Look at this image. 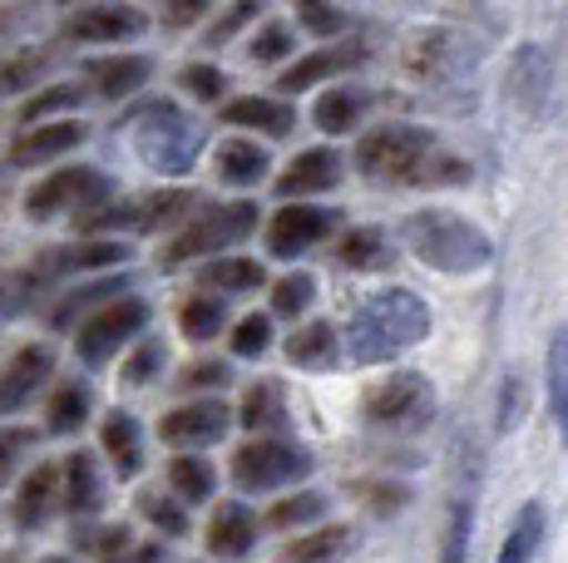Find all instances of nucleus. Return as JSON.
<instances>
[{"label":"nucleus","instance_id":"nucleus-1","mask_svg":"<svg viewBox=\"0 0 568 563\" xmlns=\"http://www.w3.org/2000/svg\"><path fill=\"white\" fill-rule=\"evenodd\" d=\"M430 337V307L410 287L371 291L346 321V351L362 366H381Z\"/></svg>","mask_w":568,"mask_h":563},{"label":"nucleus","instance_id":"nucleus-2","mask_svg":"<svg viewBox=\"0 0 568 563\" xmlns=\"http://www.w3.org/2000/svg\"><path fill=\"white\" fill-rule=\"evenodd\" d=\"M406 243L435 273H479V267H489V257H495V243H489L475 223L460 218V213H445V208L410 213Z\"/></svg>","mask_w":568,"mask_h":563},{"label":"nucleus","instance_id":"nucleus-3","mask_svg":"<svg viewBox=\"0 0 568 563\" xmlns=\"http://www.w3.org/2000/svg\"><path fill=\"white\" fill-rule=\"evenodd\" d=\"M435 154V134L420 124H381L356 144V168L381 183H415L425 158Z\"/></svg>","mask_w":568,"mask_h":563},{"label":"nucleus","instance_id":"nucleus-4","mask_svg":"<svg viewBox=\"0 0 568 563\" xmlns=\"http://www.w3.org/2000/svg\"><path fill=\"white\" fill-rule=\"evenodd\" d=\"M199 144H203L199 124H193L189 114H179L173 104H149V110L139 114V124H134L139 158H144L149 168H159V173H173V178L193 168Z\"/></svg>","mask_w":568,"mask_h":563},{"label":"nucleus","instance_id":"nucleus-5","mask_svg":"<svg viewBox=\"0 0 568 563\" xmlns=\"http://www.w3.org/2000/svg\"><path fill=\"white\" fill-rule=\"evenodd\" d=\"M257 218H262L257 203H233V208H217V213H207V218H193L169 247H163V263L179 267V263H193V257H217L223 247L243 243V237L257 227Z\"/></svg>","mask_w":568,"mask_h":563},{"label":"nucleus","instance_id":"nucleus-6","mask_svg":"<svg viewBox=\"0 0 568 563\" xmlns=\"http://www.w3.org/2000/svg\"><path fill=\"white\" fill-rule=\"evenodd\" d=\"M302 474H312V454L287 446V440H247L233 454V484L247 494H267L282 484H297Z\"/></svg>","mask_w":568,"mask_h":563},{"label":"nucleus","instance_id":"nucleus-7","mask_svg":"<svg viewBox=\"0 0 568 563\" xmlns=\"http://www.w3.org/2000/svg\"><path fill=\"white\" fill-rule=\"evenodd\" d=\"M144 327H149V301H139V297L104 301V307H94L90 317H84L74 351H80V361H84V366H104L109 356L119 351V346L134 341Z\"/></svg>","mask_w":568,"mask_h":563},{"label":"nucleus","instance_id":"nucleus-8","mask_svg":"<svg viewBox=\"0 0 568 563\" xmlns=\"http://www.w3.org/2000/svg\"><path fill=\"white\" fill-rule=\"evenodd\" d=\"M430 416H435V391H430V381L415 371L386 376V381L366 396V420L381 430H420Z\"/></svg>","mask_w":568,"mask_h":563},{"label":"nucleus","instance_id":"nucleus-9","mask_svg":"<svg viewBox=\"0 0 568 563\" xmlns=\"http://www.w3.org/2000/svg\"><path fill=\"white\" fill-rule=\"evenodd\" d=\"M406 70L420 74V80H430V84L460 80V74L475 70V45L450 25L415 30V35L406 40Z\"/></svg>","mask_w":568,"mask_h":563},{"label":"nucleus","instance_id":"nucleus-10","mask_svg":"<svg viewBox=\"0 0 568 563\" xmlns=\"http://www.w3.org/2000/svg\"><path fill=\"white\" fill-rule=\"evenodd\" d=\"M94 198H109V183H104V173H94V168H60V173H50V178H40L36 188H30V198H26V208H30V218H54L60 208H94Z\"/></svg>","mask_w":568,"mask_h":563},{"label":"nucleus","instance_id":"nucleus-11","mask_svg":"<svg viewBox=\"0 0 568 563\" xmlns=\"http://www.w3.org/2000/svg\"><path fill=\"white\" fill-rule=\"evenodd\" d=\"M227 426H233V410H227L223 400H189V406H173L169 416L159 420V436H163V446H173V450H199V446L223 440Z\"/></svg>","mask_w":568,"mask_h":563},{"label":"nucleus","instance_id":"nucleus-12","mask_svg":"<svg viewBox=\"0 0 568 563\" xmlns=\"http://www.w3.org/2000/svg\"><path fill=\"white\" fill-rule=\"evenodd\" d=\"M336 227L332 208H316V203H287V208L272 213L267 223V253L272 257H302L307 247H316L326 233Z\"/></svg>","mask_w":568,"mask_h":563},{"label":"nucleus","instance_id":"nucleus-13","mask_svg":"<svg viewBox=\"0 0 568 563\" xmlns=\"http://www.w3.org/2000/svg\"><path fill=\"white\" fill-rule=\"evenodd\" d=\"M144 25H149L144 10L109 0V6H84V10H74V16L64 20V35H70V40H84V45H104V40H134V35H144Z\"/></svg>","mask_w":568,"mask_h":563},{"label":"nucleus","instance_id":"nucleus-14","mask_svg":"<svg viewBox=\"0 0 568 563\" xmlns=\"http://www.w3.org/2000/svg\"><path fill=\"white\" fill-rule=\"evenodd\" d=\"M54 371L45 346H20L16 356L0 371V416H16V410L30 406V396L45 386V376Z\"/></svg>","mask_w":568,"mask_h":563},{"label":"nucleus","instance_id":"nucleus-15","mask_svg":"<svg viewBox=\"0 0 568 563\" xmlns=\"http://www.w3.org/2000/svg\"><path fill=\"white\" fill-rule=\"evenodd\" d=\"M84 144V124L74 119H50V124H36L10 144V164L16 168H36V164H50V158L70 154V149Z\"/></svg>","mask_w":568,"mask_h":563},{"label":"nucleus","instance_id":"nucleus-16","mask_svg":"<svg viewBox=\"0 0 568 563\" xmlns=\"http://www.w3.org/2000/svg\"><path fill=\"white\" fill-rule=\"evenodd\" d=\"M342 183V154L336 149H307L297 154L277 178V193L282 198H312V193H326Z\"/></svg>","mask_w":568,"mask_h":563},{"label":"nucleus","instance_id":"nucleus-17","mask_svg":"<svg viewBox=\"0 0 568 563\" xmlns=\"http://www.w3.org/2000/svg\"><path fill=\"white\" fill-rule=\"evenodd\" d=\"M362 55H366V45H356V40H346V45H332V50H316V55L287 64V70L277 74V90L282 94H302V90H312V84L332 80V74L352 70Z\"/></svg>","mask_w":568,"mask_h":563},{"label":"nucleus","instance_id":"nucleus-18","mask_svg":"<svg viewBox=\"0 0 568 563\" xmlns=\"http://www.w3.org/2000/svg\"><path fill=\"white\" fill-rule=\"evenodd\" d=\"M257 544V514L247 504H217L207 519V549L217 559H247V549Z\"/></svg>","mask_w":568,"mask_h":563},{"label":"nucleus","instance_id":"nucleus-19","mask_svg":"<svg viewBox=\"0 0 568 563\" xmlns=\"http://www.w3.org/2000/svg\"><path fill=\"white\" fill-rule=\"evenodd\" d=\"M223 124H233V129H257V134H267V139H287L292 124H297V114H292L287 100L247 94V100L223 104Z\"/></svg>","mask_w":568,"mask_h":563},{"label":"nucleus","instance_id":"nucleus-20","mask_svg":"<svg viewBox=\"0 0 568 563\" xmlns=\"http://www.w3.org/2000/svg\"><path fill=\"white\" fill-rule=\"evenodd\" d=\"M154 64L144 55H109V60H90V84L100 90V100H129L134 90H144Z\"/></svg>","mask_w":568,"mask_h":563},{"label":"nucleus","instance_id":"nucleus-21","mask_svg":"<svg viewBox=\"0 0 568 563\" xmlns=\"http://www.w3.org/2000/svg\"><path fill=\"white\" fill-rule=\"evenodd\" d=\"M267 149L253 144V139H223L217 144V178L233 183V188H253V183L267 178Z\"/></svg>","mask_w":568,"mask_h":563},{"label":"nucleus","instance_id":"nucleus-22","mask_svg":"<svg viewBox=\"0 0 568 563\" xmlns=\"http://www.w3.org/2000/svg\"><path fill=\"white\" fill-rule=\"evenodd\" d=\"M509 94L524 104V110H539L544 100H549V84H554V74H549V60H544V50L539 45H524L515 64H509Z\"/></svg>","mask_w":568,"mask_h":563},{"label":"nucleus","instance_id":"nucleus-23","mask_svg":"<svg viewBox=\"0 0 568 563\" xmlns=\"http://www.w3.org/2000/svg\"><path fill=\"white\" fill-rule=\"evenodd\" d=\"M54 504H60V464H40V470H30V480L16 494V524L20 529L45 524Z\"/></svg>","mask_w":568,"mask_h":563},{"label":"nucleus","instance_id":"nucleus-24","mask_svg":"<svg viewBox=\"0 0 568 563\" xmlns=\"http://www.w3.org/2000/svg\"><path fill=\"white\" fill-rule=\"evenodd\" d=\"M342 356V337H336L332 321H312V327H297L287 337V361L307 366V371H326Z\"/></svg>","mask_w":568,"mask_h":563},{"label":"nucleus","instance_id":"nucleus-25","mask_svg":"<svg viewBox=\"0 0 568 563\" xmlns=\"http://www.w3.org/2000/svg\"><path fill=\"white\" fill-rule=\"evenodd\" d=\"M60 494H64V509L70 514H90V509H100V500H104V490H100V470H94V460L90 454H70L64 460V470H60Z\"/></svg>","mask_w":568,"mask_h":563},{"label":"nucleus","instance_id":"nucleus-26","mask_svg":"<svg viewBox=\"0 0 568 563\" xmlns=\"http://www.w3.org/2000/svg\"><path fill=\"white\" fill-rule=\"evenodd\" d=\"M362 114H366V94L362 90H326L322 100H316V110H312L322 134H352Z\"/></svg>","mask_w":568,"mask_h":563},{"label":"nucleus","instance_id":"nucleus-27","mask_svg":"<svg viewBox=\"0 0 568 563\" xmlns=\"http://www.w3.org/2000/svg\"><path fill=\"white\" fill-rule=\"evenodd\" d=\"M100 440H104V450L114 454V470L124 474H139V464H144V440H139V426L129 416H109L104 426H100Z\"/></svg>","mask_w":568,"mask_h":563},{"label":"nucleus","instance_id":"nucleus-28","mask_svg":"<svg viewBox=\"0 0 568 563\" xmlns=\"http://www.w3.org/2000/svg\"><path fill=\"white\" fill-rule=\"evenodd\" d=\"M544 376H549V410L564 430L568 446V327H559L549 337V356H544Z\"/></svg>","mask_w":568,"mask_h":563},{"label":"nucleus","instance_id":"nucleus-29","mask_svg":"<svg viewBox=\"0 0 568 563\" xmlns=\"http://www.w3.org/2000/svg\"><path fill=\"white\" fill-rule=\"evenodd\" d=\"M352 549V529L346 524H326V529H316V534H302L297 544H287V563H336Z\"/></svg>","mask_w":568,"mask_h":563},{"label":"nucleus","instance_id":"nucleus-30","mask_svg":"<svg viewBox=\"0 0 568 563\" xmlns=\"http://www.w3.org/2000/svg\"><path fill=\"white\" fill-rule=\"evenodd\" d=\"M336 257H342L352 273H376V267L390 263V243L376 227H352V233L342 237V247H336Z\"/></svg>","mask_w":568,"mask_h":563},{"label":"nucleus","instance_id":"nucleus-31","mask_svg":"<svg viewBox=\"0 0 568 563\" xmlns=\"http://www.w3.org/2000/svg\"><path fill=\"white\" fill-rule=\"evenodd\" d=\"M539 539H544V504H524L519 519L509 524V539H505V549H499L495 563H534Z\"/></svg>","mask_w":568,"mask_h":563},{"label":"nucleus","instance_id":"nucleus-32","mask_svg":"<svg viewBox=\"0 0 568 563\" xmlns=\"http://www.w3.org/2000/svg\"><path fill=\"white\" fill-rule=\"evenodd\" d=\"M203 282L217 291H257L267 282V273H262V263H253V257H217V263L203 267Z\"/></svg>","mask_w":568,"mask_h":563},{"label":"nucleus","instance_id":"nucleus-33","mask_svg":"<svg viewBox=\"0 0 568 563\" xmlns=\"http://www.w3.org/2000/svg\"><path fill=\"white\" fill-rule=\"evenodd\" d=\"M169 484H173V494H179V500L203 504L207 494H213V464L199 460V454H173Z\"/></svg>","mask_w":568,"mask_h":563},{"label":"nucleus","instance_id":"nucleus-34","mask_svg":"<svg viewBox=\"0 0 568 563\" xmlns=\"http://www.w3.org/2000/svg\"><path fill=\"white\" fill-rule=\"evenodd\" d=\"M223 321H227L223 297H189L179 307V327L189 341H213L217 331H223Z\"/></svg>","mask_w":568,"mask_h":563},{"label":"nucleus","instance_id":"nucleus-35","mask_svg":"<svg viewBox=\"0 0 568 563\" xmlns=\"http://www.w3.org/2000/svg\"><path fill=\"white\" fill-rule=\"evenodd\" d=\"M90 420V396H84V386H60V391L50 396V430L54 436H74V430Z\"/></svg>","mask_w":568,"mask_h":563},{"label":"nucleus","instance_id":"nucleus-36","mask_svg":"<svg viewBox=\"0 0 568 563\" xmlns=\"http://www.w3.org/2000/svg\"><path fill=\"white\" fill-rule=\"evenodd\" d=\"M326 514V500L316 490H302V494H287L267 509V524L272 529H302V524H316Z\"/></svg>","mask_w":568,"mask_h":563},{"label":"nucleus","instance_id":"nucleus-37","mask_svg":"<svg viewBox=\"0 0 568 563\" xmlns=\"http://www.w3.org/2000/svg\"><path fill=\"white\" fill-rule=\"evenodd\" d=\"M316 297V277L312 273H287L282 282H272V311L277 317H302Z\"/></svg>","mask_w":568,"mask_h":563},{"label":"nucleus","instance_id":"nucleus-38","mask_svg":"<svg viewBox=\"0 0 568 563\" xmlns=\"http://www.w3.org/2000/svg\"><path fill=\"white\" fill-rule=\"evenodd\" d=\"M292 10H297L302 30H312V35H322V40H332L346 30L342 6H332V0H292Z\"/></svg>","mask_w":568,"mask_h":563},{"label":"nucleus","instance_id":"nucleus-39","mask_svg":"<svg viewBox=\"0 0 568 563\" xmlns=\"http://www.w3.org/2000/svg\"><path fill=\"white\" fill-rule=\"evenodd\" d=\"M124 257H129L124 243L100 237V243H84V247H74V253H54V267H119Z\"/></svg>","mask_w":568,"mask_h":563},{"label":"nucleus","instance_id":"nucleus-40","mask_svg":"<svg viewBox=\"0 0 568 563\" xmlns=\"http://www.w3.org/2000/svg\"><path fill=\"white\" fill-rule=\"evenodd\" d=\"M277 410H282V396H277V386H253V391L243 396V410H237V420H243L247 430H267L272 420H277Z\"/></svg>","mask_w":568,"mask_h":563},{"label":"nucleus","instance_id":"nucleus-41","mask_svg":"<svg viewBox=\"0 0 568 563\" xmlns=\"http://www.w3.org/2000/svg\"><path fill=\"white\" fill-rule=\"evenodd\" d=\"M272 346V317L267 311H253V317H243L233 327V356H247V361H253V356H262Z\"/></svg>","mask_w":568,"mask_h":563},{"label":"nucleus","instance_id":"nucleus-42","mask_svg":"<svg viewBox=\"0 0 568 563\" xmlns=\"http://www.w3.org/2000/svg\"><path fill=\"white\" fill-rule=\"evenodd\" d=\"M469 529H475V509H469L465 500H455V504H450V524H445V549H440V563H465Z\"/></svg>","mask_w":568,"mask_h":563},{"label":"nucleus","instance_id":"nucleus-43","mask_svg":"<svg viewBox=\"0 0 568 563\" xmlns=\"http://www.w3.org/2000/svg\"><path fill=\"white\" fill-rule=\"evenodd\" d=\"M74 104H80V84H50V90H40L36 100H30L26 110H20V119H26V124H40L45 114L74 110Z\"/></svg>","mask_w":568,"mask_h":563},{"label":"nucleus","instance_id":"nucleus-44","mask_svg":"<svg viewBox=\"0 0 568 563\" xmlns=\"http://www.w3.org/2000/svg\"><path fill=\"white\" fill-rule=\"evenodd\" d=\"M257 64H277V60H287L292 55V30L282 25V20H267V25L253 35V50H247Z\"/></svg>","mask_w":568,"mask_h":563},{"label":"nucleus","instance_id":"nucleus-45","mask_svg":"<svg viewBox=\"0 0 568 563\" xmlns=\"http://www.w3.org/2000/svg\"><path fill=\"white\" fill-rule=\"evenodd\" d=\"M45 55L40 50H26V55H16V60H6L0 64V94H16V90H26L30 80H36L40 70H45Z\"/></svg>","mask_w":568,"mask_h":563},{"label":"nucleus","instance_id":"nucleus-46","mask_svg":"<svg viewBox=\"0 0 568 563\" xmlns=\"http://www.w3.org/2000/svg\"><path fill=\"white\" fill-rule=\"evenodd\" d=\"M179 84L193 94V100H223L227 94L223 70H213V64H189V70L179 74Z\"/></svg>","mask_w":568,"mask_h":563},{"label":"nucleus","instance_id":"nucleus-47","mask_svg":"<svg viewBox=\"0 0 568 563\" xmlns=\"http://www.w3.org/2000/svg\"><path fill=\"white\" fill-rule=\"evenodd\" d=\"M144 514L154 519V524L163 529V534H189V514H183L179 494H144Z\"/></svg>","mask_w":568,"mask_h":563},{"label":"nucleus","instance_id":"nucleus-48","mask_svg":"<svg viewBox=\"0 0 568 563\" xmlns=\"http://www.w3.org/2000/svg\"><path fill=\"white\" fill-rule=\"evenodd\" d=\"M465 178H469V164H465V158L445 154V149L435 144V154L425 158V168H420V178H415V183H465Z\"/></svg>","mask_w":568,"mask_h":563},{"label":"nucleus","instance_id":"nucleus-49","mask_svg":"<svg viewBox=\"0 0 568 563\" xmlns=\"http://www.w3.org/2000/svg\"><path fill=\"white\" fill-rule=\"evenodd\" d=\"M257 10H262V6H257V0H237V6H233V10H227V16H223V20H217V25H213V30H207V45H227V40H233V35H237V30H243V25H247V20H253V16H257Z\"/></svg>","mask_w":568,"mask_h":563},{"label":"nucleus","instance_id":"nucleus-50","mask_svg":"<svg viewBox=\"0 0 568 563\" xmlns=\"http://www.w3.org/2000/svg\"><path fill=\"white\" fill-rule=\"evenodd\" d=\"M159 366H163V346H159V341H144L134 356H129L124 376H129V381H134V386H144V381H154V371H159Z\"/></svg>","mask_w":568,"mask_h":563},{"label":"nucleus","instance_id":"nucleus-51","mask_svg":"<svg viewBox=\"0 0 568 563\" xmlns=\"http://www.w3.org/2000/svg\"><path fill=\"white\" fill-rule=\"evenodd\" d=\"M26 450H30V430H0V484L16 474V464Z\"/></svg>","mask_w":568,"mask_h":563},{"label":"nucleus","instance_id":"nucleus-52","mask_svg":"<svg viewBox=\"0 0 568 563\" xmlns=\"http://www.w3.org/2000/svg\"><path fill=\"white\" fill-rule=\"evenodd\" d=\"M183 386L189 391H207V386H227V366L223 361H199L183 371Z\"/></svg>","mask_w":568,"mask_h":563},{"label":"nucleus","instance_id":"nucleus-53","mask_svg":"<svg viewBox=\"0 0 568 563\" xmlns=\"http://www.w3.org/2000/svg\"><path fill=\"white\" fill-rule=\"evenodd\" d=\"M207 6H213V0H169V25L173 30L199 25V20L207 16Z\"/></svg>","mask_w":568,"mask_h":563},{"label":"nucleus","instance_id":"nucleus-54","mask_svg":"<svg viewBox=\"0 0 568 563\" xmlns=\"http://www.w3.org/2000/svg\"><path fill=\"white\" fill-rule=\"evenodd\" d=\"M515 426H519V381L509 376L505 396H499V430H515Z\"/></svg>","mask_w":568,"mask_h":563},{"label":"nucleus","instance_id":"nucleus-55","mask_svg":"<svg viewBox=\"0 0 568 563\" xmlns=\"http://www.w3.org/2000/svg\"><path fill=\"white\" fill-rule=\"evenodd\" d=\"M114 563H163V549L159 544H139V549H124V559Z\"/></svg>","mask_w":568,"mask_h":563},{"label":"nucleus","instance_id":"nucleus-56","mask_svg":"<svg viewBox=\"0 0 568 563\" xmlns=\"http://www.w3.org/2000/svg\"><path fill=\"white\" fill-rule=\"evenodd\" d=\"M10 193H16V183H10V168H0V213H6Z\"/></svg>","mask_w":568,"mask_h":563},{"label":"nucleus","instance_id":"nucleus-57","mask_svg":"<svg viewBox=\"0 0 568 563\" xmlns=\"http://www.w3.org/2000/svg\"><path fill=\"white\" fill-rule=\"evenodd\" d=\"M10 16H16V10H0V40H6L10 30H16V20H10Z\"/></svg>","mask_w":568,"mask_h":563},{"label":"nucleus","instance_id":"nucleus-58","mask_svg":"<svg viewBox=\"0 0 568 563\" xmlns=\"http://www.w3.org/2000/svg\"><path fill=\"white\" fill-rule=\"evenodd\" d=\"M45 563H70V559H45Z\"/></svg>","mask_w":568,"mask_h":563}]
</instances>
